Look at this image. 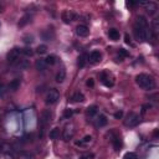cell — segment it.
Here are the masks:
<instances>
[{
  "instance_id": "39",
  "label": "cell",
  "mask_w": 159,
  "mask_h": 159,
  "mask_svg": "<svg viewBox=\"0 0 159 159\" xmlns=\"http://www.w3.org/2000/svg\"><path fill=\"white\" fill-rule=\"evenodd\" d=\"M4 95H5V87L3 85H0V96L3 97Z\"/></svg>"
},
{
  "instance_id": "23",
  "label": "cell",
  "mask_w": 159,
  "mask_h": 159,
  "mask_svg": "<svg viewBox=\"0 0 159 159\" xmlns=\"http://www.w3.org/2000/svg\"><path fill=\"white\" fill-rule=\"evenodd\" d=\"M41 37H42L44 40H46V41H51V40L54 39V32L50 34V30H45V31H42V34H41Z\"/></svg>"
},
{
  "instance_id": "25",
  "label": "cell",
  "mask_w": 159,
  "mask_h": 159,
  "mask_svg": "<svg viewBox=\"0 0 159 159\" xmlns=\"http://www.w3.org/2000/svg\"><path fill=\"white\" fill-rule=\"evenodd\" d=\"M56 61H57V57H56L55 55H49L46 59H45V62L47 63V66L50 65V66H52V65H55L56 63Z\"/></svg>"
},
{
  "instance_id": "15",
  "label": "cell",
  "mask_w": 159,
  "mask_h": 159,
  "mask_svg": "<svg viewBox=\"0 0 159 159\" xmlns=\"http://www.w3.org/2000/svg\"><path fill=\"white\" fill-rule=\"evenodd\" d=\"M142 5H144L147 9H148V13H149L151 15L155 14V11H157V9H158L157 4H155V3H153V2H149V3H143Z\"/></svg>"
},
{
  "instance_id": "19",
  "label": "cell",
  "mask_w": 159,
  "mask_h": 159,
  "mask_svg": "<svg viewBox=\"0 0 159 159\" xmlns=\"http://www.w3.org/2000/svg\"><path fill=\"white\" fill-rule=\"evenodd\" d=\"M112 144H113V147H115L116 151H119L122 148V141H121V138L118 137V135L112 138Z\"/></svg>"
},
{
  "instance_id": "35",
  "label": "cell",
  "mask_w": 159,
  "mask_h": 159,
  "mask_svg": "<svg viewBox=\"0 0 159 159\" xmlns=\"http://www.w3.org/2000/svg\"><path fill=\"white\" fill-rule=\"evenodd\" d=\"M119 55L122 56V57H127V56H129V52L126 50V49H119Z\"/></svg>"
},
{
  "instance_id": "17",
  "label": "cell",
  "mask_w": 159,
  "mask_h": 159,
  "mask_svg": "<svg viewBox=\"0 0 159 159\" xmlns=\"http://www.w3.org/2000/svg\"><path fill=\"white\" fill-rule=\"evenodd\" d=\"M35 67H36V70L39 71H45L47 69V63L45 62V59H40L35 62Z\"/></svg>"
},
{
  "instance_id": "6",
  "label": "cell",
  "mask_w": 159,
  "mask_h": 159,
  "mask_svg": "<svg viewBox=\"0 0 159 159\" xmlns=\"http://www.w3.org/2000/svg\"><path fill=\"white\" fill-rule=\"evenodd\" d=\"M138 123H139V116L134 112H131L129 115L126 117V119H124V124H126L127 127H131V128L135 127Z\"/></svg>"
},
{
  "instance_id": "7",
  "label": "cell",
  "mask_w": 159,
  "mask_h": 159,
  "mask_svg": "<svg viewBox=\"0 0 159 159\" xmlns=\"http://www.w3.org/2000/svg\"><path fill=\"white\" fill-rule=\"evenodd\" d=\"M76 18H77V14L73 13L72 10H65L61 14V19L65 24H70V22H72L73 20H76Z\"/></svg>"
},
{
  "instance_id": "26",
  "label": "cell",
  "mask_w": 159,
  "mask_h": 159,
  "mask_svg": "<svg viewBox=\"0 0 159 159\" xmlns=\"http://www.w3.org/2000/svg\"><path fill=\"white\" fill-rule=\"evenodd\" d=\"M91 141H92V137L91 135H85V137L80 141V142H77L76 144L77 145H85V144H88V143H91Z\"/></svg>"
},
{
  "instance_id": "36",
  "label": "cell",
  "mask_w": 159,
  "mask_h": 159,
  "mask_svg": "<svg viewBox=\"0 0 159 159\" xmlns=\"http://www.w3.org/2000/svg\"><path fill=\"white\" fill-rule=\"evenodd\" d=\"M152 25H153V31H154V32H158V20H157V19L153 20Z\"/></svg>"
},
{
  "instance_id": "38",
  "label": "cell",
  "mask_w": 159,
  "mask_h": 159,
  "mask_svg": "<svg viewBox=\"0 0 159 159\" xmlns=\"http://www.w3.org/2000/svg\"><path fill=\"white\" fill-rule=\"evenodd\" d=\"M124 40H126V44H128V45H131V46H133L132 40H131V37H129V35H128V34H127L126 36H124Z\"/></svg>"
},
{
  "instance_id": "22",
  "label": "cell",
  "mask_w": 159,
  "mask_h": 159,
  "mask_svg": "<svg viewBox=\"0 0 159 159\" xmlns=\"http://www.w3.org/2000/svg\"><path fill=\"white\" fill-rule=\"evenodd\" d=\"M72 137H73V131L70 129V128H66V129L63 131V141L69 142Z\"/></svg>"
},
{
  "instance_id": "4",
  "label": "cell",
  "mask_w": 159,
  "mask_h": 159,
  "mask_svg": "<svg viewBox=\"0 0 159 159\" xmlns=\"http://www.w3.org/2000/svg\"><path fill=\"white\" fill-rule=\"evenodd\" d=\"M60 99V93H59V91L57 89H50L49 92L46 93V98H45V102H46V105H55V103H57V101Z\"/></svg>"
},
{
  "instance_id": "34",
  "label": "cell",
  "mask_w": 159,
  "mask_h": 159,
  "mask_svg": "<svg viewBox=\"0 0 159 159\" xmlns=\"http://www.w3.org/2000/svg\"><path fill=\"white\" fill-rule=\"evenodd\" d=\"M22 40H24V42H25V44H28V45H29V44H31V42L34 41V37H32L31 35H26V36H24V39H22Z\"/></svg>"
},
{
  "instance_id": "10",
  "label": "cell",
  "mask_w": 159,
  "mask_h": 159,
  "mask_svg": "<svg viewBox=\"0 0 159 159\" xmlns=\"http://www.w3.org/2000/svg\"><path fill=\"white\" fill-rule=\"evenodd\" d=\"M88 32H89V30H88V28L86 25H78L76 28V34L80 37H86L88 35Z\"/></svg>"
},
{
  "instance_id": "20",
  "label": "cell",
  "mask_w": 159,
  "mask_h": 159,
  "mask_svg": "<svg viewBox=\"0 0 159 159\" xmlns=\"http://www.w3.org/2000/svg\"><path fill=\"white\" fill-rule=\"evenodd\" d=\"M86 115L88 117H93L95 115H97V106L92 105V106H88L86 109Z\"/></svg>"
},
{
  "instance_id": "21",
  "label": "cell",
  "mask_w": 159,
  "mask_h": 159,
  "mask_svg": "<svg viewBox=\"0 0 159 159\" xmlns=\"http://www.w3.org/2000/svg\"><path fill=\"white\" fill-rule=\"evenodd\" d=\"M19 87H20V80H19V78L13 80V81L9 83V88H10L11 91H18Z\"/></svg>"
},
{
  "instance_id": "12",
  "label": "cell",
  "mask_w": 159,
  "mask_h": 159,
  "mask_svg": "<svg viewBox=\"0 0 159 159\" xmlns=\"http://www.w3.org/2000/svg\"><path fill=\"white\" fill-rule=\"evenodd\" d=\"M99 77H101L102 83H103L106 87H112V86H113V81H112V78H109V76H108L106 72H102V73L99 75Z\"/></svg>"
},
{
  "instance_id": "30",
  "label": "cell",
  "mask_w": 159,
  "mask_h": 159,
  "mask_svg": "<svg viewBox=\"0 0 159 159\" xmlns=\"http://www.w3.org/2000/svg\"><path fill=\"white\" fill-rule=\"evenodd\" d=\"M46 51H47V46H46V45H40V46H37V49H36V52L39 55L46 54Z\"/></svg>"
},
{
  "instance_id": "28",
  "label": "cell",
  "mask_w": 159,
  "mask_h": 159,
  "mask_svg": "<svg viewBox=\"0 0 159 159\" xmlns=\"http://www.w3.org/2000/svg\"><path fill=\"white\" fill-rule=\"evenodd\" d=\"M86 62H87V56H86V55H81V56H80L77 63H78V66L81 67V69H82V67H85Z\"/></svg>"
},
{
  "instance_id": "2",
  "label": "cell",
  "mask_w": 159,
  "mask_h": 159,
  "mask_svg": "<svg viewBox=\"0 0 159 159\" xmlns=\"http://www.w3.org/2000/svg\"><path fill=\"white\" fill-rule=\"evenodd\" d=\"M135 82H137V85L145 89V91H152L155 88V80L151 76V75H147V73H139L137 75V77H135Z\"/></svg>"
},
{
  "instance_id": "32",
  "label": "cell",
  "mask_w": 159,
  "mask_h": 159,
  "mask_svg": "<svg viewBox=\"0 0 159 159\" xmlns=\"http://www.w3.org/2000/svg\"><path fill=\"white\" fill-rule=\"evenodd\" d=\"M93 157H95V154H92V153H85V154L80 155L78 159H91V158H93Z\"/></svg>"
},
{
  "instance_id": "13",
  "label": "cell",
  "mask_w": 159,
  "mask_h": 159,
  "mask_svg": "<svg viewBox=\"0 0 159 159\" xmlns=\"http://www.w3.org/2000/svg\"><path fill=\"white\" fill-rule=\"evenodd\" d=\"M108 37L112 40V41H118L119 37H121V34L117 29H109L108 30Z\"/></svg>"
},
{
  "instance_id": "27",
  "label": "cell",
  "mask_w": 159,
  "mask_h": 159,
  "mask_svg": "<svg viewBox=\"0 0 159 159\" xmlns=\"http://www.w3.org/2000/svg\"><path fill=\"white\" fill-rule=\"evenodd\" d=\"M60 137V129L59 128H54L50 131V138L51 139H57Z\"/></svg>"
},
{
  "instance_id": "5",
  "label": "cell",
  "mask_w": 159,
  "mask_h": 159,
  "mask_svg": "<svg viewBox=\"0 0 159 159\" xmlns=\"http://www.w3.org/2000/svg\"><path fill=\"white\" fill-rule=\"evenodd\" d=\"M20 55H21V49L20 47H14V49H11L8 55H6V60L11 65H14L19 59H20Z\"/></svg>"
},
{
  "instance_id": "16",
  "label": "cell",
  "mask_w": 159,
  "mask_h": 159,
  "mask_svg": "<svg viewBox=\"0 0 159 159\" xmlns=\"http://www.w3.org/2000/svg\"><path fill=\"white\" fill-rule=\"evenodd\" d=\"M30 21H31V15H30V14H25L24 16H22V18L20 19L18 26H19V28H24L25 25H28V24H29Z\"/></svg>"
},
{
  "instance_id": "24",
  "label": "cell",
  "mask_w": 159,
  "mask_h": 159,
  "mask_svg": "<svg viewBox=\"0 0 159 159\" xmlns=\"http://www.w3.org/2000/svg\"><path fill=\"white\" fill-rule=\"evenodd\" d=\"M18 158H19V159H35V158H34V155H32L30 152H25V151L20 152L19 155H18Z\"/></svg>"
},
{
  "instance_id": "29",
  "label": "cell",
  "mask_w": 159,
  "mask_h": 159,
  "mask_svg": "<svg viewBox=\"0 0 159 159\" xmlns=\"http://www.w3.org/2000/svg\"><path fill=\"white\" fill-rule=\"evenodd\" d=\"M21 55L26 56V57H31V56L34 55V51L30 47H25V49H21Z\"/></svg>"
},
{
  "instance_id": "11",
  "label": "cell",
  "mask_w": 159,
  "mask_h": 159,
  "mask_svg": "<svg viewBox=\"0 0 159 159\" xmlns=\"http://www.w3.org/2000/svg\"><path fill=\"white\" fill-rule=\"evenodd\" d=\"M107 123H108V119H107V117L105 115H98L96 117V121H95L96 127H105Z\"/></svg>"
},
{
  "instance_id": "14",
  "label": "cell",
  "mask_w": 159,
  "mask_h": 159,
  "mask_svg": "<svg viewBox=\"0 0 159 159\" xmlns=\"http://www.w3.org/2000/svg\"><path fill=\"white\" fill-rule=\"evenodd\" d=\"M83 101H85V96L82 92H80V91H77V92H75L71 96V102H75V103H77V102H83Z\"/></svg>"
},
{
  "instance_id": "33",
  "label": "cell",
  "mask_w": 159,
  "mask_h": 159,
  "mask_svg": "<svg viewBox=\"0 0 159 159\" xmlns=\"http://www.w3.org/2000/svg\"><path fill=\"white\" fill-rule=\"evenodd\" d=\"M72 115H73V111L72 109H66L63 112V118H70V117H72Z\"/></svg>"
},
{
  "instance_id": "1",
  "label": "cell",
  "mask_w": 159,
  "mask_h": 159,
  "mask_svg": "<svg viewBox=\"0 0 159 159\" xmlns=\"http://www.w3.org/2000/svg\"><path fill=\"white\" fill-rule=\"evenodd\" d=\"M133 31H134V35L139 41L144 42L149 39L151 32L148 30V21L145 20L144 16H138L137 20L134 22V26H133Z\"/></svg>"
},
{
  "instance_id": "3",
  "label": "cell",
  "mask_w": 159,
  "mask_h": 159,
  "mask_svg": "<svg viewBox=\"0 0 159 159\" xmlns=\"http://www.w3.org/2000/svg\"><path fill=\"white\" fill-rule=\"evenodd\" d=\"M51 121V112L50 111H44L41 113V119H40V129H41V133H40V138L44 137V131H45V127L47 126V123H50Z\"/></svg>"
},
{
  "instance_id": "9",
  "label": "cell",
  "mask_w": 159,
  "mask_h": 159,
  "mask_svg": "<svg viewBox=\"0 0 159 159\" xmlns=\"http://www.w3.org/2000/svg\"><path fill=\"white\" fill-rule=\"evenodd\" d=\"M29 60H26V59H19L15 63H14V66H15V69L16 70H26L28 67H29Z\"/></svg>"
},
{
  "instance_id": "31",
  "label": "cell",
  "mask_w": 159,
  "mask_h": 159,
  "mask_svg": "<svg viewBox=\"0 0 159 159\" xmlns=\"http://www.w3.org/2000/svg\"><path fill=\"white\" fill-rule=\"evenodd\" d=\"M123 159H138V157H137V154L133 153V152H128V153L124 154Z\"/></svg>"
},
{
  "instance_id": "37",
  "label": "cell",
  "mask_w": 159,
  "mask_h": 159,
  "mask_svg": "<svg viewBox=\"0 0 159 159\" xmlns=\"http://www.w3.org/2000/svg\"><path fill=\"white\" fill-rule=\"evenodd\" d=\"M86 85H87L88 87H93V86H95L93 78H88V80H87V82H86Z\"/></svg>"
},
{
  "instance_id": "40",
  "label": "cell",
  "mask_w": 159,
  "mask_h": 159,
  "mask_svg": "<svg viewBox=\"0 0 159 159\" xmlns=\"http://www.w3.org/2000/svg\"><path fill=\"white\" fill-rule=\"evenodd\" d=\"M122 116H123V113L119 111V112H116L115 113V118H117V119H119V118H122Z\"/></svg>"
},
{
  "instance_id": "41",
  "label": "cell",
  "mask_w": 159,
  "mask_h": 159,
  "mask_svg": "<svg viewBox=\"0 0 159 159\" xmlns=\"http://www.w3.org/2000/svg\"><path fill=\"white\" fill-rule=\"evenodd\" d=\"M137 4H138V3H133V2H129V3H127V5H128V6H135Z\"/></svg>"
},
{
  "instance_id": "8",
  "label": "cell",
  "mask_w": 159,
  "mask_h": 159,
  "mask_svg": "<svg viewBox=\"0 0 159 159\" xmlns=\"http://www.w3.org/2000/svg\"><path fill=\"white\" fill-rule=\"evenodd\" d=\"M102 59V54L98 51V50H93L92 52H91L88 56H87V61H89L91 63H98Z\"/></svg>"
},
{
  "instance_id": "18",
  "label": "cell",
  "mask_w": 159,
  "mask_h": 159,
  "mask_svg": "<svg viewBox=\"0 0 159 159\" xmlns=\"http://www.w3.org/2000/svg\"><path fill=\"white\" fill-rule=\"evenodd\" d=\"M65 78H66V71H65L63 69L60 70L57 73H56V77H55L56 82H59V83H62V82L65 81Z\"/></svg>"
}]
</instances>
